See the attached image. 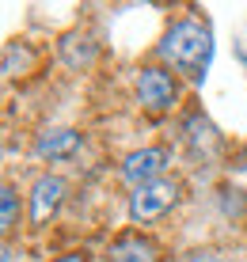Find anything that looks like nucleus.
I'll use <instances>...</instances> for the list:
<instances>
[{"instance_id":"f257e3e1","label":"nucleus","mask_w":247,"mask_h":262,"mask_svg":"<svg viewBox=\"0 0 247 262\" xmlns=\"http://www.w3.org/2000/svg\"><path fill=\"white\" fill-rule=\"evenodd\" d=\"M160 57L171 61L179 72H187L190 80H202L209 69V57H213V38L202 23L194 19H182L175 23L160 42Z\"/></svg>"},{"instance_id":"f03ea898","label":"nucleus","mask_w":247,"mask_h":262,"mask_svg":"<svg viewBox=\"0 0 247 262\" xmlns=\"http://www.w3.org/2000/svg\"><path fill=\"white\" fill-rule=\"evenodd\" d=\"M137 99H141V106L152 111V114L171 111L175 99H179V84L163 69H141V76H137Z\"/></svg>"},{"instance_id":"7ed1b4c3","label":"nucleus","mask_w":247,"mask_h":262,"mask_svg":"<svg viewBox=\"0 0 247 262\" xmlns=\"http://www.w3.org/2000/svg\"><path fill=\"white\" fill-rule=\"evenodd\" d=\"M175 198H179V186L175 183H163V179H156V183H149V186H141L133 198H130V216L133 221H156V216H163L175 205Z\"/></svg>"},{"instance_id":"20e7f679","label":"nucleus","mask_w":247,"mask_h":262,"mask_svg":"<svg viewBox=\"0 0 247 262\" xmlns=\"http://www.w3.org/2000/svg\"><path fill=\"white\" fill-rule=\"evenodd\" d=\"M163 167H168V152L163 148H141V152H133V156H126L122 175H126V183H133L137 190H141V186L156 183V175Z\"/></svg>"},{"instance_id":"39448f33","label":"nucleus","mask_w":247,"mask_h":262,"mask_svg":"<svg viewBox=\"0 0 247 262\" xmlns=\"http://www.w3.org/2000/svg\"><path fill=\"white\" fill-rule=\"evenodd\" d=\"M76 152H80V133H72V129H46L34 141V156H42V160H69Z\"/></svg>"},{"instance_id":"423d86ee","label":"nucleus","mask_w":247,"mask_h":262,"mask_svg":"<svg viewBox=\"0 0 247 262\" xmlns=\"http://www.w3.org/2000/svg\"><path fill=\"white\" fill-rule=\"evenodd\" d=\"M61 194H65V183H61V179H53V175L38 179V183H34V194H31V221L42 224L46 216L61 205Z\"/></svg>"},{"instance_id":"0eeeda50","label":"nucleus","mask_w":247,"mask_h":262,"mask_svg":"<svg viewBox=\"0 0 247 262\" xmlns=\"http://www.w3.org/2000/svg\"><path fill=\"white\" fill-rule=\"evenodd\" d=\"M111 262H156V247L149 239H141L137 232H126V236L114 239Z\"/></svg>"},{"instance_id":"6e6552de","label":"nucleus","mask_w":247,"mask_h":262,"mask_svg":"<svg viewBox=\"0 0 247 262\" xmlns=\"http://www.w3.org/2000/svg\"><path fill=\"white\" fill-rule=\"evenodd\" d=\"M15 224V186H4V232Z\"/></svg>"},{"instance_id":"1a4fd4ad","label":"nucleus","mask_w":247,"mask_h":262,"mask_svg":"<svg viewBox=\"0 0 247 262\" xmlns=\"http://www.w3.org/2000/svg\"><path fill=\"white\" fill-rule=\"evenodd\" d=\"M187 262H224L221 255H209V251H202V255H190Z\"/></svg>"},{"instance_id":"9d476101","label":"nucleus","mask_w":247,"mask_h":262,"mask_svg":"<svg viewBox=\"0 0 247 262\" xmlns=\"http://www.w3.org/2000/svg\"><path fill=\"white\" fill-rule=\"evenodd\" d=\"M57 262H84V255H65V258H57Z\"/></svg>"}]
</instances>
